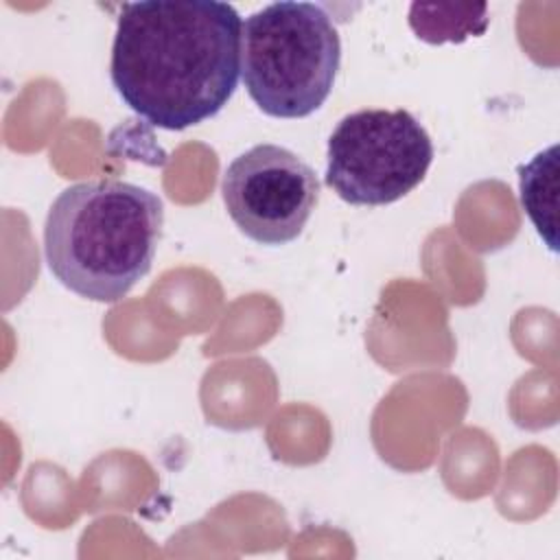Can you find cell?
Segmentation results:
<instances>
[{
    "mask_svg": "<svg viewBox=\"0 0 560 560\" xmlns=\"http://www.w3.org/2000/svg\"><path fill=\"white\" fill-rule=\"evenodd\" d=\"M241 18L219 0L125 2L109 77L149 125L182 131L223 109L241 74Z\"/></svg>",
    "mask_w": 560,
    "mask_h": 560,
    "instance_id": "6da1fadb",
    "label": "cell"
},
{
    "mask_svg": "<svg viewBox=\"0 0 560 560\" xmlns=\"http://www.w3.org/2000/svg\"><path fill=\"white\" fill-rule=\"evenodd\" d=\"M164 225L162 199L120 179L63 188L44 223L50 273L92 302H118L153 265Z\"/></svg>",
    "mask_w": 560,
    "mask_h": 560,
    "instance_id": "7a4b0ae2",
    "label": "cell"
},
{
    "mask_svg": "<svg viewBox=\"0 0 560 560\" xmlns=\"http://www.w3.org/2000/svg\"><path fill=\"white\" fill-rule=\"evenodd\" d=\"M341 63L330 15L313 2H271L241 26V77L273 118H304L328 98Z\"/></svg>",
    "mask_w": 560,
    "mask_h": 560,
    "instance_id": "3957f363",
    "label": "cell"
},
{
    "mask_svg": "<svg viewBox=\"0 0 560 560\" xmlns=\"http://www.w3.org/2000/svg\"><path fill=\"white\" fill-rule=\"evenodd\" d=\"M326 186L352 206H387L411 192L433 162V142L407 109H359L328 138Z\"/></svg>",
    "mask_w": 560,
    "mask_h": 560,
    "instance_id": "277c9868",
    "label": "cell"
},
{
    "mask_svg": "<svg viewBox=\"0 0 560 560\" xmlns=\"http://www.w3.org/2000/svg\"><path fill=\"white\" fill-rule=\"evenodd\" d=\"M230 219L260 245L295 241L319 197L315 171L293 151L262 142L234 158L221 182Z\"/></svg>",
    "mask_w": 560,
    "mask_h": 560,
    "instance_id": "5b68a950",
    "label": "cell"
},
{
    "mask_svg": "<svg viewBox=\"0 0 560 560\" xmlns=\"http://www.w3.org/2000/svg\"><path fill=\"white\" fill-rule=\"evenodd\" d=\"M518 195L523 210L534 223L551 252L558 249L556 214H558V144L536 153L527 164L518 166Z\"/></svg>",
    "mask_w": 560,
    "mask_h": 560,
    "instance_id": "8992f818",
    "label": "cell"
},
{
    "mask_svg": "<svg viewBox=\"0 0 560 560\" xmlns=\"http://www.w3.org/2000/svg\"><path fill=\"white\" fill-rule=\"evenodd\" d=\"M486 4H424L413 2L409 9V26L429 44L464 42L477 37L488 28Z\"/></svg>",
    "mask_w": 560,
    "mask_h": 560,
    "instance_id": "52a82bcc",
    "label": "cell"
}]
</instances>
